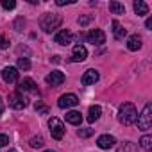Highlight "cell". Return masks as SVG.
Masks as SVG:
<instances>
[{"mask_svg":"<svg viewBox=\"0 0 152 152\" xmlns=\"http://www.w3.org/2000/svg\"><path fill=\"white\" fill-rule=\"evenodd\" d=\"M45 152H56V150H45Z\"/></svg>","mask_w":152,"mask_h":152,"instance_id":"obj_36","label":"cell"},{"mask_svg":"<svg viewBox=\"0 0 152 152\" xmlns=\"http://www.w3.org/2000/svg\"><path fill=\"white\" fill-rule=\"evenodd\" d=\"M7 100H9V106H11L13 109H23V107H27V99H25L23 93H20L18 90H16L15 93H11V95L7 97Z\"/></svg>","mask_w":152,"mask_h":152,"instance_id":"obj_6","label":"cell"},{"mask_svg":"<svg viewBox=\"0 0 152 152\" xmlns=\"http://www.w3.org/2000/svg\"><path fill=\"white\" fill-rule=\"evenodd\" d=\"M29 143H31V147H32V148H39V147H43V145H45V140H43L41 136H32Z\"/></svg>","mask_w":152,"mask_h":152,"instance_id":"obj_24","label":"cell"},{"mask_svg":"<svg viewBox=\"0 0 152 152\" xmlns=\"http://www.w3.org/2000/svg\"><path fill=\"white\" fill-rule=\"evenodd\" d=\"M127 48L129 50H140L141 48V38L138 36V34H132V36H129V39H127Z\"/></svg>","mask_w":152,"mask_h":152,"instance_id":"obj_16","label":"cell"},{"mask_svg":"<svg viewBox=\"0 0 152 152\" xmlns=\"http://www.w3.org/2000/svg\"><path fill=\"white\" fill-rule=\"evenodd\" d=\"M99 77H100L99 72H97V70H93V68H90V70H86V72H84L81 83H83L84 86H90V84H95V83L99 81Z\"/></svg>","mask_w":152,"mask_h":152,"instance_id":"obj_12","label":"cell"},{"mask_svg":"<svg viewBox=\"0 0 152 152\" xmlns=\"http://www.w3.org/2000/svg\"><path fill=\"white\" fill-rule=\"evenodd\" d=\"M66 122L72 124V125H81L83 116H81L79 111H68V113H66Z\"/></svg>","mask_w":152,"mask_h":152,"instance_id":"obj_18","label":"cell"},{"mask_svg":"<svg viewBox=\"0 0 152 152\" xmlns=\"http://www.w3.org/2000/svg\"><path fill=\"white\" fill-rule=\"evenodd\" d=\"M61 23H63V18H61V15H56V13H47L39 20V25L45 32H54L56 29L61 27Z\"/></svg>","mask_w":152,"mask_h":152,"instance_id":"obj_2","label":"cell"},{"mask_svg":"<svg viewBox=\"0 0 152 152\" xmlns=\"http://www.w3.org/2000/svg\"><path fill=\"white\" fill-rule=\"evenodd\" d=\"M18 91L20 93H23V91H27V93H38V86H36V83L31 79V77H25L20 84H18Z\"/></svg>","mask_w":152,"mask_h":152,"instance_id":"obj_10","label":"cell"},{"mask_svg":"<svg viewBox=\"0 0 152 152\" xmlns=\"http://www.w3.org/2000/svg\"><path fill=\"white\" fill-rule=\"evenodd\" d=\"M86 39H88V43L99 47V45H104V43H106V34H104V31H100V29H91V31L86 34Z\"/></svg>","mask_w":152,"mask_h":152,"instance_id":"obj_7","label":"cell"},{"mask_svg":"<svg viewBox=\"0 0 152 152\" xmlns=\"http://www.w3.org/2000/svg\"><path fill=\"white\" fill-rule=\"evenodd\" d=\"M7 47H9V39H7L6 36L0 34V50H4V48H7Z\"/></svg>","mask_w":152,"mask_h":152,"instance_id":"obj_28","label":"cell"},{"mask_svg":"<svg viewBox=\"0 0 152 152\" xmlns=\"http://www.w3.org/2000/svg\"><path fill=\"white\" fill-rule=\"evenodd\" d=\"M2 113H4V102L0 100V116H2Z\"/></svg>","mask_w":152,"mask_h":152,"instance_id":"obj_34","label":"cell"},{"mask_svg":"<svg viewBox=\"0 0 152 152\" xmlns=\"http://www.w3.org/2000/svg\"><path fill=\"white\" fill-rule=\"evenodd\" d=\"M140 147H141L143 150L150 152V150H152V136H150V134L141 136V140H140Z\"/></svg>","mask_w":152,"mask_h":152,"instance_id":"obj_21","label":"cell"},{"mask_svg":"<svg viewBox=\"0 0 152 152\" xmlns=\"http://www.w3.org/2000/svg\"><path fill=\"white\" fill-rule=\"evenodd\" d=\"M56 43H59V45H70L72 43V39H73V36H72V32L70 31H66V29H63V31H59L57 34H56Z\"/></svg>","mask_w":152,"mask_h":152,"instance_id":"obj_14","label":"cell"},{"mask_svg":"<svg viewBox=\"0 0 152 152\" xmlns=\"http://www.w3.org/2000/svg\"><path fill=\"white\" fill-rule=\"evenodd\" d=\"M116 152H138V145L132 143V141H124L118 145Z\"/></svg>","mask_w":152,"mask_h":152,"instance_id":"obj_19","label":"cell"},{"mask_svg":"<svg viewBox=\"0 0 152 152\" xmlns=\"http://www.w3.org/2000/svg\"><path fill=\"white\" fill-rule=\"evenodd\" d=\"M111 25H113V36H115V39H124V38L127 36V31H125V29H124L116 20H113V23H111Z\"/></svg>","mask_w":152,"mask_h":152,"instance_id":"obj_15","label":"cell"},{"mask_svg":"<svg viewBox=\"0 0 152 152\" xmlns=\"http://www.w3.org/2000/svg\"><path fill=\"white\" fill-rule=\"evenodd\" d=\"M29 68H31L29 57H18V61H16V70H29Z\"/></svg>","mask_w":152,"mask_h":152,"instance_id":"obj_23","label":"cell"},{"mask_svg":"<svg viewBox=\"0 0 152 152\" xmlns=\"http://www.w3.org/2000/svg\"><path fill=\"white\" fill-rule=\"evenodd\" d=\"M45 83L48 86H61L64 83V73L59 72V70H54V72H50L47 77H45Z\"/></svg>","mask_w":152,"mask_h":152,"instance_id":"obj_8","label":"cell"},{"mask_svg":"<svg viewBox=\"0 0 152 152\" xmlns=\"http://www.w3.org/2000/svg\"><path fill=\"white\" fill-rule=\"evenodd\" d=\"M136 122H138V127L141 131H148L152 127V104L150 102L145 104V107H143V111H141V115L138 116Z\"/></svg>","mask_w":152,"mask_h":152,"instance_id":"obj_3","label":"cell"},{"mask_svg":"<svg viewBox=\"0 0 152 152\" xmlns=\"http://www.w3.org/2000/svg\"><path fill=\"white\" fill-rule=\"evenodd\" d=\"M48 127H50V134H52L54 140H63L66 129H64V125H63V122H61L59 118L52 116V118L48 120Z\"/></svg>","mask_w":152,"mask_h":152,"instance_id":"obj_4","label":"cell"},{"mask_svg":"<svg viewBox=\"0 0 152 152\" xmlns=\"http://www.w3.org/2000/svg\"><path fill=\"white\" fill-rule=\"evenodd\" d=\"M2 7L7 9V11H11V9L16 7V2H15V0H2Z\"/></svg>","mask_w":152,"mask_h":152,"instance_id":"obj_26","label":"cell"},{"mask_svg":"<svg viewBox=\"0 0 152 152\" xmlns=\"http://www.w3.org/2000/svg\"><path fill=\"white\" fill-rule=\"evenodd\" d=\"M57 6H66V4H73V0H57Z\"/></svg>","mask_w":152,"mask_h":152,"instance_id":"obj_32","label":"cell"},{"mask_svg":"<svg viewBox=\"0 0 152 152\" xmlns=\"http://www.w3.org/2000/svg\"><path fill=\"white\" fill-rule=\"evenodd\" d=\"M91 20H93V16H91V15H86V16H81L77 22H79V25H81V27H84V25H88Z\"/></svg>","mask_w":152,"mask_h":152,"instance_id":"obj_27","label":"cell"},{"mask_svg":"<svg viewBox=\"0 0 152 152\" xmlns=\"http://www.w3.org/2000/svg\"><path fill=\"white\" fill-rule=\"evenodd\" d=\"M9 152H16V148H11V150H9Z\"/></svg>","mask_w":152,"mask_h":152,"instance_id":"obj_35","label":"cell"},{"mask_svg":"<svg viewBox=\"0 0 152 152\" xmlns=\"http://www.w3.org/2000/svg\"><path fill=\"white\" fill-rule=\"evenodd\" d=\"M109 11H111L113 15H124V13H125V7H124V4H120V2H109Z\"/></svg>","mask_w":152,"mask_h":152,"instance_id":"obj_22","label":"cell"},{"mask_svg":"<svg viewBox=\"0 0 152 152\" xmlns=\"http://www.w3.org/2000/svg\"><path fill=\"white\" fill-rule=\"evenodd\" d=\"M9 145V136L7 134H0V147H6Z\"/></svg>","mask_w":152,"mask_h":152,"instance_id":"obj_30","label":"cell"},{"mask_svg":"<svg viewBox=\"0 0 152 152\" xmlns=\"http://www.w3.org/2000/svg\"><path fill=\"white\" fill-rule=\"evenodd\" d=\"M118 120H120V124H124V125H132V124H136V120H138V111H136L134 104H131V102L122 104L120 109H118Z\"/></svg>","mask_w":152,"mask_h":152,"instance_id":"obj_1","label":"cell"},{"mask_svg":"<svg viewBox=\"0 0 152 152\" xmlns=\"http://www.w3.org/2000/svg\"><path fill=\"white\" fill-rule=\"evenodd\" d=\"M86 57H88V50H86V47H84V45H75V47H73V52H72V61L81 63V61H84Z\"/></svg>","mask_w":152,"mask_h":152,"instance_id":"obj_11","label":"cell"},{"mask_svg":"<svg viewBox=\"0 0 152 152\" xmlns=\"http://www.w3.org/2000/svg\"><path fill=\"white\" fill-rule=\"evenodd\" d=\"M77 104H79V97L75 95V93H64V95H61V97H59V100H57V106H59L61 109L75 107Z\"/></svg>","mask_w":152,"mask_h":152,"instance_id":"obj_5","label":"cell"},{"mask_svg":"<svg viewBox=\"0 0 152 152\" xmlns=\"http://www.w3.org/2000/svg\"><path fill=\"white\" fill-rule=\"evenodd\" d=\"M100 115H102L100 106H90V109H88V122H90V124L97 122V120L100 118Z\"/></svg>","mask_w":152,"mask_h":152,"instance_id":"obj_17","label":"cell"},{"mask_svg":"<svg viewBox=\"0 0 152 152\" xmlns=\"http://www.w3.org/2000/svg\"><path fill=\"white\" fill-rule=\"evenodd\" d=\"M23 25H25V20H23V18H18V20L15 22V29H16V31H22Z\"/></svg>","mask_w":152,"mask_h":152,"instance_id":"obj_31","label":"cell"},{"mask_svg":"<svg viewBox=\"0 0 152 152\" xmlns=\"http://www.w3.org/2000/svg\"><path fill=\"white\" fill-rule=\"evenodd\" d=\"M145 27H147V29H152V18H147V22H145Z\"/></svg>","mask_w":152,"mask_h":152,"instance_id":"obj_33","label":"cell"},{"mask_svg":"<svg viewBox=\"0 0 152 152\" xmlns=\"http://www.w3.org/2000/svg\"><path fill=\"white\" fill-rule=\"evenodd\" d=\"M2 79L7 83V84H15L18 81V70L15 66H6L2 70Z\"/></svg>","mask_w":152,"mask_h":152,"instance_id":"obj_9","label":"cell"},{"mask_svg":"<svg viewBox=\"0 0 152 152\" xmlns=\"http://www.w3.org/2000/svg\"><path fill=\"white\" fill-rule=\"evenodd\" d=\"M77 136L79 138H90V136H93V129H79Z\"/></svg>","mask_w":152,"mask_h":152,"instance_id":"obj_25","label":"cell"},{"mask_svg":"<svg viewBox=\"0 0 152 152\" xmlns=\"http://www.w3.org/2000/svg\"><path fill=\"white\" fill-rule=\"evenodd\" d=\"M115 143H116V140H115V136H111V134H102V136H99V140H97L99 148H104V150L115 147Z\"/></svg>","mask_w":152,"mask_h":152,"instance_id":"obj_13","label":"cell"},{"mask_svg":"<svg viewBox=\"0 0 152 152\" xmlns=\"http://www.w3.org/2000/svg\"><path fill=\"white\" fill-rule=\"evenodd\" d=\"M132 7H134V13H136L138 16H143V15L148 13V6H147L145 2H141V0H136V2L132 4Z\"/></svg>","mask_w":152,"mask_h":152,"instance_id":"obj_20","label":"cell"},{"mask_svg":"<svg viewBox=\"0 0 152 152\" xmlns=\"http://www.w3.org/2000/svg\"><path fill=\"white\" fill-rule=\"evenodd\" d=\"M36 111H38V113H43V115H47V113H48V107H47L45 104L38 102V104H36Z\"/></svg>","mask_w":152,"mask_h":152,"instance_id":"obj_29","label":"cell"}]
</instances>
